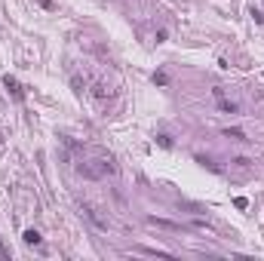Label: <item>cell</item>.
Returning a JSON list of instances; mask_svg holds the SVG:
<instances>
[{
  "mask_svg": "<svg viewBox=\"0 0 264 261\" xmlns=\"http://www.w3.org/2000/svg\"><path fill=\"white\" fill-rule=\"evenodd\" d=\"M3 86H6V89H9V95L15 98V101H22L25 98V89H22V86H19V80H15V77H3Z\"/></svg>",
  "mask_w": 264,
  "mask_h": 261,
  "instance_id": "obj_2",
  "label": "cell"
},
{
  "mask_svg": "<svg viewBox=\"0 0 264 261\" xmlns=\"http://www.w3.org/2000/svg\"><path fill=\"white\" fill-rule=\"evenodd\" d=\"M77 172L86 178H104L108 172H114V166H111V160H92V163H80Z\"/></svg>",
  "mask_w": 264,
  "mask_h": 261,
  "instance_id": "obj_1",
  "label": "cell"
},
{
  "mask_svg": "<svg viewBox=\"0 0 264 261\" xmlns=\"http://www.w3.org/2000/svg\"><path fill=\"white\" fill-rule=\"evenodd\" d=\"M215 101H218V108H221L224 114H237V104H234L231 98H224V92H221V89H215Z\"/></svg>",
  "mask_w": 264,
  "mask_h": 261,
  "instance_id": "obj_4",
  "label": "cell"
},
{
  "mask_svg": "<svg viewBox=\"0 0 264 261\" xmlns=\"http://www.w3.org/2000/svg\"><path fill=\"white\" fill-rule=\"evenodd\" d=\"M22 240H25V243H28V246H37V243H40V240H43V237H40V234H37V231H34V228H28V231H25V234H22Z\"/></svg>",
  "mask_w": 264,
  "mask_h": 261,
  "instance_id": "obj_6",
  "label": "cell"
},
{
  "mask_svg": "<svg viewBox=\"0 0 264 261\" xmlns=\"http://www.w3.org/2000/svg\"><path fill=\"white\" fill-rule=\"evenodd\" d=\"M43 6H52V0H43Z\"/></svg>",
  "mask_w": 264,
  "mask_h": 261,
  "instance_id": "obj_10",
  "label": "cell"
},
{
  "mask_svg": "<svg viewBox=\"0 0 264 261\" xmlns=\"http://www.w3.org/2000/svg\"><path fill=\"white\" fill-rule=\"evenodd\" d=\"M83 212H86V218H89V221L95 224V228H101V231H104V228H108V221H104V218H101V215L95 212V209H92L89 203H83Z\"/></svg>",
  "mask_w": 264,
  "mask_h": 261,
  "instance_id": "obj_3",
  "label": "cell"
},
{
  "mask_svg": "<svg viewBox=\"0 0 264 261\" xmlns=\"http://www.w3.org/2000/svg\"><path fill=\"white\" fill-rule=\"evenodd\" d=\"M148 224H154V228H166V231H181V224L166 221V218H157V215H151V218H148Z\"/></svg>",
  "mask_w": 264,
  "mask_h": 261,
  "instance_id": "obj_5",
  "label": "cell"
},
{
  "mask_svg": "<svg viewBox=\"0 0 264 261\" xmlns=\"http://www.w3.org/2000/svg\"><path fill=\"white\" fill-rule=\"evenodd\" d=\"M154 83H157V86H166L169 77H166V74H154Z\"/></svg>",
  "mask_w": 264,
  "mask_h": 261,
  "instance_id": "obj_8",
  "label": "cell"
},
{
  "mask_svg": "<svg viewBox=\"0 0 264 261\" xmlns=\"http://www.w3.org/2000/svg\"><path fill=\"white\" fill-rule=\"evenodd\" d=\"M224 138H231V142H249L243 129H224Z\"/></svg>",
  "mask_w": 264,
  "mask_h": 261,
  "instance_id": "obj_7",
  "label": "cell"
},
{
  "mask_svg": "<svg viewBox=\"0 0 264 261\" xmlns=\"http://www.w3.org/2000/svg\"><path fill=\"white\" fill-rule=\"evenodd\" d=\"M0 258H3V261L9 258V246H3V240H0Z\"/></svg>",
  "mask_w": 264,
  "mask_h": 261,
  "instance_id": "obj_9",
  "label": "cell"
}]
</instances>
